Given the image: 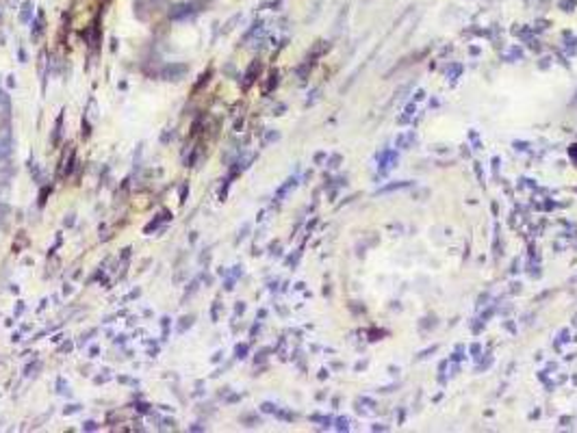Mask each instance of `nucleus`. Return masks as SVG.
<instances>
[{"label": "nucleus", "mask_w": 577, "mask_h": 433, "mask_svg": "<svg viewBox=\"0 0 577 433\" xmlns=\"http://www.w3.org/2000/svg\"><path fill=\"white\" fill-rule=\"evenodd\" d=\"M13 152V139H11V132L9 128H5L0 132V163H7V158L11 156Z\"/></svg>", "instance_id": "f257e3e1"}, {"label": "nucleus", "mask_w": 577, "mask_h": 433, "mask_svg": "<svg viewBox=\"0 0 577 433\" xmlns=\"http://www.w3.org/2000/svg\"><path fill=\"white\" fill-rule=\"evenodd\" d=\"M184 74H187V65H167V67L163 70V78L178 80V78H182Z\"/></svg>", "instance_id": "f03ea898"}, {"label": "nucleus", "mask_w": 577, "mask_h": 433, "mask_svg": "<svg viewBox=\"0 0 577 433\" xmlns=\"http://www.w3.org/2000/svg\"><path fill=\"white\" fill-rule=\"evenodd\" d=\"M11 115V100H9V93L0 89V117L7 119Z\"/></svg>", "instance_id": "7ed1b4c3"}, {"label": "nucleus", "mask_w": 577, "mask_h": 433, "mask_svg": "<svg viewBox=\"0 0 577 433\" xmlns=\"http://www.w3.org/2000/svg\"><path fill=\"white\" fill-rule=\"evenodd\" d=\"M61 123H63V115L57 117V126H54V134H52V143L59 146V139H61Z\"/></svg>", "instance_id": "20e7f679"}, {"label": "nucleus", "mask_w": 577, "mask_h": 433, "mask_svg": "<svg viewBox=\"0 0 577 433\" xmlns=\"http://www.w3.org/2000/svg\"><path fill=\"white\" fill-rule=\"evenodd\" d=\"M189 9H191L189 5H178L176 9L169 13V16H171V18H182V16H187V13H189Z\"/></svg>", "instance_id": "39448f33"}, {"label": "nucleus", "mask_w": 577, "mask_h": 433, "mask_svg": "<svg viewBox=\"0 0 577 433\" xmlns=\"http://www.w3.org/2000/svg\"><path fill=\"white\" fill-rule=\"evenodd\" d=\"M41 31H44V13H39V16H37V22H35V31H33V35L39 37Z\"/></svg>", "instance_id": "423d86ee"}, {"label": "nucleus", "mask_w": 577, "mask_h": 433, "mask_svg": "<svg viewBox=\"0 0 577 433\" xmlns=\"http://www.w3.org/2000/svg\"><path fill=\"white\" fill-rule=\"evenodd\" d=\"M31 11H33V7H31V5H24V7H22V13H20V20H22V22H29V20H31Z\"/></svg>", "instance_id": "0eeeda50"}, {"label": "nucleus", "mask_w": 577, "mask_h": 433, "mask_svg": "<svg viewBox=\"0 0 577 433\" xmlns=\"http://www.w3.org/2000/svg\"><path fill=\"white\" fill-rule=\"evenodd\" d=\"M57 386H59V392H61V394L67 392V386H65V379H63V377H59V379H57Z\"/></svg>", "instance_id": "6e6552de"}, {"label": "nucleus", "mask_w": 577, "mask_h": 433, "mask_svg": "<svg viewBox=\"0 0 577 433\" xmlns=\"http://www.w3.org/2000/svg\"><path fill=\"white\" fill-rule=\"evenodd\" d=\"M85 429L87 431H95V429H98V424H95L93 420H89V422H85Z\"/></svg>", "instance_id": "1a4fd4ad"}, {"label": "nucleus", "mask_w": 577, "mask_h": 433, "mask_svg": "<svg viewBox=\"0 0 577 433\" xmlns=\"http://www.w3.org/2000/svg\"><path fill=\"white\" fill-rule=\"evenodd\" d=\"M74 411H78V405H72L70 409H65V414H74Z\"/></svg>", "instance_id": "9d476101"}]
</instances>
